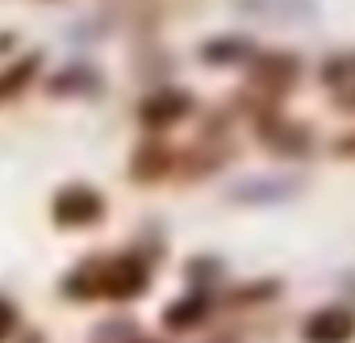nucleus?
<instances>
[{
  "mask_svg": "<svg viewBox=\"0 0 355 343\" xmlns=\"http://www.w3.org/2000/svg\"><path fill=\"white\" fill-rule=\"evenodd\" d=\"M71 301H134L150 289V264L134 251L109 256V260H92L80 264L71 276H63L59 285Z\"/></svg>",
  "mask_w": 355,
  "mask_h": 343,
  "instance_id": "nucleus-1",
  "label": "nucleus"
},
{
  "mask_svg": "<svg viewBox=\"0 0 355 343\" xmlns=\"http://www.w3.org/2000/svg\"><path fill=\"white\" fill-rule=\"evenodd\" d=\"M51 218L59 231H88L105 218V197L92 185H63L51 201Z\"/></svg>",
  "mask_w": 355,
  "mask_h": 343,
  "instance_id": "nucleus-2",
  "label": "nucleus"
},
{
  "mask_svg": "<svg viewBox=\"0 0 355 343\" xmlns=\"http://www.w3.org/2000/svg\"><path fill=\"white\" fill-rule=\"evenodd\" d=\"M259 142H263L268 151H276V155L297 159V155H305V151L313 147V134H309V126L288 122L280 109H272L268 117H259Z\"/></svg>",
  "mask_w": 355,
  "mask_h": 343,
  "instance_id": "nucleus-3",
  "label": "nucleus"
},
{
  "mask_svg": "<svg viewBox=\"0 0 355 343\" xmlns=\"http://www.w3.org/2000/svg\"><path fill=\"white\" fill-rule=\"evenodd\" d=\"M189 113H193V92H184V88H159L138 105L142 130H167L175 122H184Z\"/></svg>",
  "mask_w": 355,
  "mask_h": 343,
  "instance_id": "nucleus-4",
  "label": "nucleus"
},
{
  "mask_svg": "<svg viewBox=\"0 0 355 343\" xmlns=\"http://www.w3.org/2000/svg\"><path fill=\"white\" fill-rule=\"evenodd\" d=\"M305 343H351L355 339V310L347 306H322L301 322Z\"/></svg>",
  "mask_w": 355,
  "mask_h": 343,
  "instance_id": "nucleus-5",
  "label": "nucleus"
},
{
  "mask_svg": "<svg viewBox=\"0 0 355 343\" xmlns=\"http://www.w3.org/2000/svg\"><path fill=\"white\" fill-rule=\"evenodd\" d=\"M297 76H301V59L288 55V51H268V55H259L255 67H251V84L263 88L268 97L288 92V88L297 84Z\"/></svg>",
  "mask_w": 355,
  "mask_h": 343,
  "instance_id": "nucleus-6",
  "label": "nucleus"
},
{
  "mask_svg": "<svg viewBox=\"0 0 355 343\" xmlns=\"http://www.w3.org/2000/svg\"><path fill=\"white\" fill-rule=\"evenodd\" d=\"M209 314H214V301H209V293L201 289V293H189V297H180V301H171V306L163 310V326H167V331H197Z\"/></svg>",
  "mask_w": 355,
  "mask_h": 343,
  "instance_id": "nucleus-7",
  "label": "nucleus"
},
{
  "mask_svg": "<svg viewBox=\"0 0 355 343\" xmlns=\"http://www.w3.org/2000/svg\"><path fill=\"white\" fill-rule=\"evenodd\" d=\"M171 151L167 147H159V142H146V147H138L134 155H130V176L138 181V185H155V181H163L167 172H171Z\"/></svg>",
  "mask_w": 355,
  "mask_h": 343,
  "instance_id": "nucleus-8",
  "label": "nucleus"
},
{
  "mask_svg": "<svg viewBox=\"0 0 355 343\" xmlns=\"http://www.w3.org/2000/svg\"><path fill=\"white\" fill-rule=\"evenodd\" d=\"M201 59L214 63V67H234V63H251V59H255V47H251V38L226 34V38L205 42V47H201Z\"/></svg>",
  "mask_w": 355,
  "mask_h": 343,
  "instance_id": "nucleus-9",
  "label": "nucleus"
},
{
  "mask_svg": "<svg viewBox=\"0 0 355 343\" xmlns=\"http://www.w3.org/2000/svg\"><path fill=\"white\" fill-rule=\"evenodd\" d=\"M38 63H42V55H26L21 63H13V67H5V72H0V101H5V97H17V92H21V88L34 80Z\"/></svg>",
  "mask_w": 355,
  "mask_h": 343,
  "instance_id": "nucleus-10",
  "label": "nucleus"
},
{
  "mask_svg": "<svg viewBox=\"0 0 355 343\" xmlns=\"http://www.w3.org/2000/svg\"><path fill=\"white\" fill-rule=\"evenodd\" d=\"M280 281H247V285H234L230 289V306H263L272 297H280Z\"/></svg>",
  "mask_w": 355,
  "mask_h": 343,
  "instance_id": "nucleus-11",
  "label": "nucleus"
},
{
  "mask_svg": "<svg viewBox=\"0 0 355 343\" xmlns=\"http://www.w3.org/2000/svg\"><path fill=\"white\" fill-rule=\"evenodd\" d=\"M96 88V76L88 72V67H71V72H63V76H55L51 80V97H76V92H92Z\"/></svg>",
  "mask_w": 355,
  "mask_h": 343,
  "instance_id": "nucleus-12",
  "label": "nucleus"
},
{
  "mask_svg": "<svg viewBox=\"0 0 355 343\" xmlns=\"http://www.w3.org/2000/svg\"><path fill=\"white\" fill-rule=\"evenodd\" d=\"M322 80H326V84H334V88H343L347 80H355V55H334V59H326Z\"/></svg>",
  "mask_w": 355,
  "mask_h": 343,
  "instance_id": "nucleus-13",
  "label": "nucleus"
},
{
  "mask_svg": "<svg viewBox=\"0 0 355 343\" xmlns=\"http://www.w3.org/2000/svg\"><path fill=\"white\" fill-rule=\"evenodd\" d=\"M17 322H21V314H17V306H13L9 297H0V343H9V339H13V331H17Z\"/></svg>",
  "mask_w": 355,
  "mask_h": 343,
  "instance_id": "nucleus-14",
  "label": "nucleus"
},
{
  "mask_svg": "<svg viewBox=\"0 0 355 343\" xmlns=\"http://www.w3.org/2000/svg\"><path fill=\"white\" fill-rule=\"evenodd\" d=\"M338 155H355V138H343L338 142Z\"/></svg>",
  "mask_w": 355,
  "mask_h": 343,
  "instance_id": "nucleus-15",
  "label": "nucleus"
},
{
  "mask_svg": "<svg viewBox=\"0 0 355 343\" xmlns=\"http://www.w3.org/2000/svg\"><path fill=\"white\" fill-rule=\"evenodd\" d=\"M343 109H355V92H343V101H338Z\"/></svg>",
  "mask_w": 355,
  "mask_h": 343,
  "instance_id": "nucleus-16",
  "label": "nucleus"
},
{
  "mask_svg": "<svg viewBox=\"0 0 355 343\" xmlns=\"http://www.w3.org/2000/svg\"><path fill=\"white\" fill-rule=\"evenodd\" d=\"M9 47H13V38H9V34H0V51H9Z\"/></svg>",
  "mask_w": 355,
  "mask_h": 343,
  "instance_id": "nucleus-17",
  "label": "nucleus"
},
{
  "mask_svg": "<svg viewBox=\"0 0 355 343\" xmlns=\"http://www.w3.org/2000/svg\"><path fill=\"white\" fill-rule=\"evenodd\" d=\"M138 343H159V339H138Z\"/></svg>",
  "mask_w": 355,
  "mask_h": 343,
  "instance_id": "nucleus-18",
  "label": "nucleus"
}]
</instances>
